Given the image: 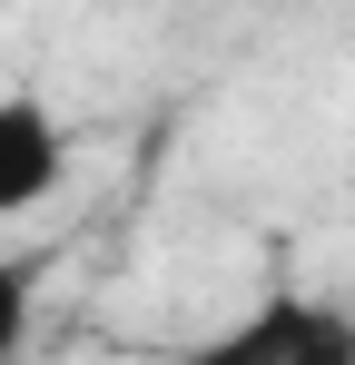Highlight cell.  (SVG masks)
<instances>
[{
	"label": "cell",
	"instance_id": "obj_1",
	"mask_svg": "<svg viewBox=\"0 0 355 365\" xmlns=\"http://www.w3.org/2000/svg\"><path fill=\"white\" fill-rule=\"evenodd\" d=\"M178 365H355V306L306 297V287H267L227 326L187 336Z\"/></svg>",
	"mask_w": 355,
	"mask_h": 365
},
{
	"label": "cell",
	"instance_id": "obj_4",
	"mask_svg": "<svg viewBox=\"0 0 355 365\" xmlns=\"http://www.w3.org/2000/svg\"><path fill=\"white\" fill-rule=\"evenodd\" d=\"M0 365H40V356H30V346H20V356H0Z\"/></svg>",
	"mask_w": 355,
	"mask_h": 365
},
{
	"label": "cell",
	"instance_id": "obj_3",
	"mask_svg": "<svg viewBox=\"0 0 355 365\" xmlns=\"http://www.w3.org/2000/svg\"><path fill=\"white\" fill-rule=\"evenodd\" d=\"M20 346H30V267L0 257V356H20Z\"/></svg>",
	"mask_w": 355,
	"mask_h": 365
},
{
	"label": "cell",
	"instance_id": "obj_2",
	"mask_svg": "<svg viewBox=\"0 0 355 365\" xmlns=\"http://www.w3.org/2000/svg\"><path fill=\"white\" fill-rule=\"evenodd\" d=\"M69 187V128L50 99H0V227Z\"/></svg>",
	"mask_w": 355,
	"mask_h": 365
}]
</instances>
